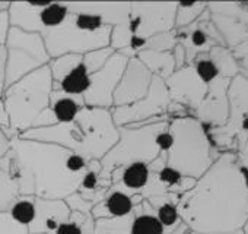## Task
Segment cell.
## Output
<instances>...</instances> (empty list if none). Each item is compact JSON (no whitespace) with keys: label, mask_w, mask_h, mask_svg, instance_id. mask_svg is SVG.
Segmentation results:
<instances>
[{"label":"cell","mask_w":248,"mask_h":234,"mask_svg":"<svg viewBox=\"0 0 248 234\" xmlns=\"http://www.w3.org/2000/svg\"><path fill=\"white\" fill-rule=\"evenodd\" d=\"M168 129L174 142L167 152V166L180 171L184 177L200 179L212 166L203 126L190 117H175L170 120Z\"/></svg>","instance_id":"52a82bcc"},{"label":"cell","mask_w":248,"mask_h":234,"mask_svg":"<svg viewBox=\"0 0 248 234\" xmlns=\"http://www.w3.org/2000/svg\"><path fill=\"white\" fill-rule=\"evenodd\" d=\"M209 54H210L209 56L210 60L215 63V66L217 67L219 75L222 78L231 79V76H235L236 75V65H235L233 57L226 50H223L220 46L212 47V50L209 51Z\"/></svg>","instance_id":"4316f807"},{"label":"cell","mask_w":248,"mask_h":234,"mask_svg":"<svg viewBox=\"0 0 248 234\" xmlns=\"http://www.w3.org/2000/svg\"><path fill=\"white\" fill-rule=\"evenodd\" d=\"M170 120L158 122L142 128H118V141L99 161V179L102 184L111 186V173L133 163L151 164L161 155L156 145V136L161 131L168 128Z\"/></svg>","instance_id":"8992f818"},{"label":"cell","mask_w":248,"mask_h":234,"mask_svg":"<svg viewBox=\"0 0 248 234\" xmlns=\"http://www.w3.org/2000/svg\"><path fill=\"white\" fill-rule=\"evenodd\" d=\"M152 76L154 75L138 57H130L114 91V107L130 105L145 98L151 88Z\"/></svg>","instance_id":"5bb4252c"},{"label":"cell","mask_w":248,"mask_h":234,"mask_svg":"<svg viewBox=\"0 0 248 234\" xmlns=\"http://www.w3.org/2000/svg\"><path fill=\"white\" fill-rule=\"evenodd\" d=\"M83 107L85 101L82 95L66 94L60 89H53L50 95L48 113L53 117L54 125H66L73 122Z\"/></svg>","instance_id":"d6986e66"},{"label":"cell","mask_w":248,"mask_h":234,"mask_svg":"<svg viewBox=\"0 0 248 234\" xmlns=\"http://www.w3.org/2000/svg\"><path fill=\"white\" fill-rule=\"evenodd\" d=\"M171 101L172 100L170 97L165 81L154 75L146 97L130 105L114 107L111 110L112 120L117 128H124L129 125L156 119V117L167 116Z\"/></svg>","instance_id":"8fae6325"},{"label":"cell","mask_w":248,"mask_h":234,"mask_svg":"<svg viewBox=\"0 0 248 234\" xmlns=\"http://www.w3.org/2000/svg\"><path fill=\"white\" fill-rule=\"evenodd\" d=\"M151 206L155 211L156 218L159 219V222L164 227L165 234H170L172 231H175L181 224V218L178 214V201H180V195L175 193H167L164 196H156V198H149L146 199Z\"/></svg>","instance_id":"ffe728a7"},{"label":"cell","mask_w":248,"mask_h":234,"mask_svg":"<svg viewBox=\"0 0 248 234\" xmlns=\"http://www.w3.org/2000/svg\"><path fill=\"white\" fill-rule=\"evenodd\" d=\"M95 219L91 214L82 212H70V217L66 222H63L56 234H93Z\"/></svg>","instance_id":"cb8c5ba5"},{"label":"cell","mask_w":248,"mask_h":234,"mask_svg":"<svg viewBox=\"0 0 248 234\" xmlns=\"http://www.w3.org/2000/svg\"><path fill=\"white\" fill-rule=\"evenodd\" d=\"M53 92V76L50 66L40 67L24 76L3 92V108L8 117L6 136L12 139L21 134L35 129L38 119L50 107Z\"/></svg>","instance_id":"277c9868"},{"label":"cell","mask_w":248,"mask_h":234,"mask_svg":"<svg viewBox=\"0 0 248 234\" xmlns=\"http://www.w3.org/2000/svg\"><path fill=\"white\" fill-rule=\"evenodd\" d=\"M9 3H11V2H0V11H6V9H9Z\"/></svg>","instance_id":"f35d334b"},{"label":"cell","mask_w":248,"mask_h":234,"mask_svg":"<svg viewBox=\"0 0 248 234\" xmlns=\"http://www.w3.org/2000/svg\"><path fill=\"white\" fill-rule=\"evenodd\" d=\"M178 3H143L130 6V33L133 37L149 40L158 34L172 31Z\"/></svg>","instance_id":"4fadbf2b"},{"label":"cell","mask_w":248,"mask_h":234,"mask_svg":"<svg viewBox=\"0 0 248 234\" xmlns=\"http://www.w3.org/2000/svg\"><path fill=\"white\" fill-rule=\"evenodd\" d=\"M9 174L18 183L19 196L64 201L79 190L88 161L80 155L47 142L11 139Z\"/></svg>","instance_id":"7a4b0ae2"},{"label":"cell","mask_w":248,"mask_h":234,"mask_svg":"<svg viewBox=\"0 0 248 234\" xmlns=\"http://www.w3.org/2000/svg\"><path fill=\"white\" fill-rule=\"evenodd\" d=\"M165 85L174 102H184L194 107L196 110L207 94V85L199 79L194 67L191 66L175 70L165 81Z\"/></svg>","instance_id":"9a60e30c"},{"label":"cell","mask_w":248,"mask_h":234,"mask_svg":"<svg viewBox=\"0 0 248 234\" xmlns=\"http://www.w3.org/2000/svg\"><path fill=\"white\" fill-rule=\"evenodd\" d=\"M231 79L219 76L207 85V94L197 108V116L203 123L222 126L228 120V95Z\"/></svg>","instance_id":"2e32d148"},{"label":"cell","mask_w":248,"mask_h":234,"mask_svg":"<svg viewBox=\"0 0 248 234\" xmlns=\"http://www.w3.org/2000/svg\"><path fill=\"white\" fill-rule=\"evenodd\" d=\"M172 57H174V62H175V70L184 67V63H186V49L177 43L175 47L172 49Z\"/></svg>","instance_id":"8d00e7d4"},{"label":"cell","mask_w":248,"mask_h":234,"mask_svg":"<svg viewBox=\"0 0 248 234\" xmlns=\"http://www.w3.org/2000/svg\"><path fill=\"white\" fill-rule=\"evenodd\" d=\"M129 57L118 51H114L107 63L96 70L95 73L89 75V88L82 95L85 101V107L91 108H104L112 110L114 108V91L127 67Z\"/></svg>","instance_id":"7c38bea8"},{"label":"cell","mask_w":248,"mask_h":234,"mask_svg":"<svg viewBox=\"0 0 248 234\" xmlns=\"http://www.w3.org/2000/svg\"><path fill=\"white\" fill-rule=\"evenodd\" d=\"M130 234H165L162 224L156 218L154 208L146 199H143L133 209Z\"/></svg>","instance_id":"44dd1931"},{"label":"cell","mask_w":248,"mask_h":234,"mask_svg":"<svg viewBox=\"0 0 248 234\" xmlns=\"http://www.w3.org/2000/svg\"><path fill=\"white\" fill-rule=\"evenodd\" d=\"M225 234H245L244 230H236V231H232V233H225Z\"/></svg>","instance_id":"ab89813d"},{"label":"cell","mask_w":248,"mask_h":234,"mask_svg":"<svg viewBox=\"0 0 248 234\" xmlns=\"http://www.w3.org/2000/svg\"><path fill=\"white\" fill-rule=\"evenodd\" d=\"M5 63H6V51L5 47L0 46V126L8 129V117L3 108V92H5Z\"/></svg>","instance_id":"836d02e7"},{"label":"cell","mask_w":248,"mask_h":234,"mask_svg":"<svg viewBox=\"0 0 248 234\" xmlns=\"http://www.w3.org/2000/svg\"><path fill=\"white\" fill-rule=\"evenodd\" d=\"M22 139L63 147L89 161H101L118 141V128L111 110L83 107L76 119L66 125L31 129L19 135Z\"/></svg>","instance_id":"3957f363"},{"label":"cell","mask_w":248,"mask_h":234,"mask_svg":"<svg viewBox=\"0 0 248 234\" xmlns=\"http://www.w3.org/2000/svg\"><path fill=\"white\" fill-rule=\"evenodd\" d=\"M132 215L124 218L95 219L93 234H130Z\"/></svg>","instance_id":"83f0119b"},{"label":"cell","mask_w":248,"mask_h":234,"mask_svg":"<svg viewBox=\"0 0 248 234\" xmlns=\"http://www.w3.org/2000/svg\"><path fill=\"white\" fill-rule=\"evenodd\" d=\"M5 51V89L51 62L41 34L27 33L15 27L9 30Z\"/></svg>","instance_id":"ba28073f"},{"label":"cell","mask_w":248,"mask_h":234,"mask_svg":"<svg viewBox=\"0 0 248 234\" xmlns=\"http://www.w3.org/2000/svg\"><path fill=\"white\" fill-rule=\"evenodd\" d=\"M9 215L21 225L30 227L35 218V198L34 196H18L8 209Z\"/></svg>","instance_id":"d4e9b609"},{"label":"cell","mask_w":248,"mask_h":234,"mask_svg":"<svg viewBox=\"0 0 248 234\" xmlns=\"http://www.w3.org/2000/svg\"><path fill=\"white\" fill-rule=\"evenodd\" d=\"M0 234H28V227L18 224L9 212L0 211Z\"/></svg>","instance_id":"d6a6232c"},{"label":"cell","mask_w":248,"mask_h":234,"mask_svg":"<svg viewBox=\"0 0 248 234\" xmlns=\"http://www.w3.org/2000/svg\"><path fill=\"white\" fill-rule=\"evenodd\" d=\"M9 18L11 27L21 28L27 33L46 34L50 30L60 27L70 11L64 2L57 3H30V2H11L9 3Z\"/></svg>","instance_id":"30bf717a"},{"label":"cell","mask_w":248,"mask_h":234,"mask_svg":"<svg viewBox=\"0 0 248 234\" xmlns=\"http://www.w3.org/2000/svg\"><path fill=\"white\" fill-rule=\"evenodd\" d=\"M177 208L181 221L199 234L242 230L248 221V183L236 157L222 155L180 196Z\"/></svg>","instance_id":"6da1fadb"},{"label":"cell","mask_w":248,"mask_h":234,"mask_svg":"<svg viewBox=\"0 0 248 234\" xmlns=\"http://www.w3.org/2000/svg\"><path fill=\"white\" fill-rule=\"evenodd\" d=\"M135 206L133 198L114 183L109 186L105 198L91 209V215L93 219L124 218L133 214Z\"/></svg>","instance_id":"ac0fdd59"},{"label":"cell","mask_w":248,"mask_h":234,"mask_svg":"<svg viewBox=\"0 0 248 234\" xmlns=\"http://www.w3.org/2000/svg\"><path fill=\"white\" fill-rule=\"evenodd\" d=\"M206 8H207V5H204V3H191V5L178 3L177 14H175V27L180 30L190 27L204 12Z\"/></svg>","instance_id":"f1b7e54d"},{"label":"cell","mask_w":248,"mask_h":234,"mask_svg":"<svg viewBox=\"0 0 248 234\" xmlns=\"http://www.w3.org/2000/svg\"><path fill=\"white\" fill-rule=\"evenodd\" d=\"M186 234H199V233H196V231H191V230H188V231H187Z\"/></svg>","instance_id":"60d3db41"},{"label":"cell","mask_w":248,"mask_h":234,"mask_svg":"<svg viewBox=\"0 0 248 234\" xmlns=\"http://www.w3.org/2000/svg\"><path fill=\"white\" fill-rule=\"evenodd\" d=\"M89 84H91L89 73L86 72L83 63H80L75 70H72L66 78H63L62 82L59 84L53 82V89H60L72 95H83L88 91Z\"/></svg>","instance_id":"603a6c76"},{"label":"cell","mask_w":248,"mask_h":234,"mask_svg":"<svg viewBox=\"0 0 248 234\" xmlns=\"http://www.w3.org/2000/svg\"><path fill=\"white\" fill-rule=\"evenodd\" d=\"M82 54H64L50 62V70L53 76V82L59 84L63 78H66L72 70H75L82 63Z\"/></svg>","instance_id":"484cf974"},{"label":"cell","mask_w":248,"mask_h":234,"mask_svg":"<svg viewBox=\"0 0 248 234\" xmlns=\"http://www.w3.org/2000/svg\"><path fill=\"white\" fill-rule=\"evenodd\" d=\"M177 33H165L158 34L149 40H146L145 50H154V51H172V49L177 44Z\"/></svg>","instance_id":"1f68e13d"},{"label":"cell","mask_w":248,"mask_h":234,"mask_svg":"<svg viewBox=\"0 0 248 234\" xmlns=\"http://www.w3.org/2000/svg\"><path fill=\"white\" fill-rule=\"evenodd\" d=\"M72 14H88L112 27L109 47L121 51L130 46V6L127 2H64Z\"/></svg>","instance_id":"9c48e42d"},{"label":"cell","mask_w":248,"mask_h":234,"mask_svg":"<svg viewBox=\"0 0 248 234\" xmlns=\"http://www.w3.org/2000/svg\"><path fill=\"white\" fill-rule=\"evenodd\" d=\"M136 57L145 65V67L155 76L167 81L175 72V62L172 57V51H154V50H142L136 54Z\"/></svg>","instance_id":"7402d4cb"},{"label":"cell","mask_w":248,"mask_h":234,"mask_svg":"<svg viewBox=\"0 0 248 234\" xmlns=\"http://www.w3.org/2000/svg\"><path fill=\"white\" fill-rule=\"evenodd\" d=\"M112 53H114V50L111 47H107V49H101V50H95V51H89V53L83 54L82 63H83L86 72L91 75V73H95L96 70H99L107 63V60L111 57Z\"/></svg>","instance_id":"4dcf8cb0"},{"label":"cell","mask_w":248,"mask_h":234,"mask_svg":"<svg viewBox=\"0 0 248 234\" xmlns=\"http://www.w3.org/2000/svg\"><path fill=\"white\" fill-rule=\"evenodd\" d=\"M11 30V18H9V12L6 11H0V46L5 47L6 40H8V34Z\"/></svg>","instance_id":"d590c367"},{"label":"cell","mask_w":248,"mask_h":234,"mask_svg":"<svg viewBox=\"0 0 248 234\" xmlns=\"http://www.w3.org/2000/svg\"><path fill=\"white\" fill-rule=\"evenodd\" d=\"M112 27L88 14H72L57 28L43 34L46 49L53 59L64 54H86L109 47Z\"/></svg>","instance_id":"5b68a950"},{"label":"cell","mask_w":248,"mask_h":234,"mask_svg":"<svg viewBox=\"0 0 248 234\" xmlns=\"http://www.w3.org/2000/svg\"><path fill=\"white\" fill-rule=\"evenodd\" d=\"M64 201H47L35 198V218L28 227V234H56L57 228L70 217Z\"/></svg>","instance_id":"e0dca14e"},{"label":"cell","mask_w":248,"mask_h":234,"mask_svg":"<svg viewBox=\"0 0 248 234\" xmlns=\"http://www.w3.org/2000/svg\"><path fill=\"white\" fill-rule=\"evenodd\" d=\"M172 142H174V138H172V134L170 132L168 128H165L164 131H161L156 136V145L159 148L161 152H168L172 147Z\"/></svg>","instance_id":"e575fe53"},{"label":"cell","mask_w":248,"mask_h":234,"mask_svg":"<svg viewBox=\"0 0 248 234\" xmlns=\"http://www.w3.org/2000/svg\"><path fill=\"white\" fill-rule=\"evenodd\" d=\"M9 148H11V139L6 136L3 126H0V158L8 154Z\"/></svg>","instance_id":"74e56055"},{"label":"cell","mask_w":248,"mask_h":234,"mask_svg":"<svg viewBox=\"0 0 248 234\" xmlns=\"http://www.w3.org/2000/svg\"><path fill=\"white\" fill-rule=\"evenodd\" d=\"M196 66H194V70H196V73H197V76H199V79L203 82V84H206V85H209L210 82H213L215 79H217L220 75H219V70H217V67L215 66V63L210 60V57L209 56H203V54H199L196 59Z\"/></svg>","instance_id":"f546056e"}]
</instances>
